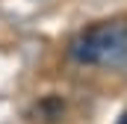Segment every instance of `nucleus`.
Masks as SVG:
<instances>
[{
    "label": "nucleus",
    "mask_w": 127,
    "mask_h": 124,
    "mask_svg": "<svg viewBox=\"0 0 127 124\" xmlns=\"http://www.w3.org/2000/svg\"><path fill=\"white\" fill-rule=\"evenodd\" d=\"M121 124H127V112H124V115H121Z\"/></svg>",
    "instance_id": "7ed1b4c3"
},
{
    "label": "nucleus",
    "mask_w": 127,
    "mask_h": 124,
    "mask_svg": "<svg viewBox=\"0 0 127 124\" xmlns=\"http://www.w3.org/2000/svg\"><path fill=\"white\" fill-rule=\"evenodd\" d=\"M62 112H65V103L59 97H44V100H38V106H35V115H41V121H47V124L59 121Z\"/></svg>",
    "instance_id": "f03ea898"
},
{
    "label": "nucleus",
    "mask_w": 127,
    "mask_h": 124,
    "mask_svg": "<svg viewBox=\"0 0 127 124\" xmlns=\"http://www.w3.org/2000/svg\"><path fill=\"white\" fill-rule=\"evenodd\" d=\"M71 59L80 65H106L118 68L127 62V21H97L92 27L80 30L68 47Z\"/></svg>",
    "instance_id": "f257e3e1"
}]
</instances>
